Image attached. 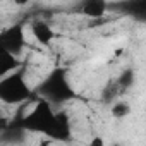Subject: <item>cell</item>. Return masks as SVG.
<instances>
[{
    "label": "cell",
    "mask_w": 146,
    "mask_h": 146,
    "mask_svg": "<svg viewBox=\"0 0 146 146\" xmlns=\"http://www.w3.org/2000/svg\"><path fill=\"white\" fill-rule=\"evenodd\" d=\"M107 0H84L81 12L90 19H102L107 12Z\"/></svg>",
    "instance_id": "cell-6"
},
{
    "label": "cell",
    "mask_w": 146,
    "mask_h": 146,
    "mask_svg": "<svg viewBox=\"0 0 146 146\" xmlns=\"http://www.w3.org/2000/svg\"><path fill=\"white\" fill-rule=\"evenodd\" d=\"M29 96V86L23 74L9 72L7 76L0 78V102L7 105L21 103Z\"/></svg>",
    "instance_id": "cell-1"
},
{
    "label": "cell",
    "mask_w": 146,
    "mask_h": 146,
    "mask_svg": "<svg viewBox=\"0 0 146 146\" xmlns=\"http://www.w3.org/2000/svg\"><path fill=\"white\" fill-rule=\"evenodd\" d=\"M19 60H17V55L4 50L2 46H0V78L7 76L9 72H12L16 67H17Z\"/></svg>",
    "instance_id": "cell-7"
},
{
    "label": "cell",
    "mask_w": 146,
    "mask_h": 146,
    "mask_svg": "<svg viewBox=\"0 0 146 146\" xmlns=\"http://www.w3.org/2000/svg\"><path fill=\"white\" fill-rule=\"evenodd\" d=\"M24 45H26V38H24L23 23H16L0 33V46L14 55H17L24 48Z\"/></svg>",
    "instance_id": "cell-3"
},
{
    "label": "cell",
    "mask_w": 146,
    "mask_h": 146,
    "mask_svg": "<svg viewBox=\"0 0 146 146\" xmlns=\"http://www.w3.org/2000/svg\"><path fill=\"white\" fill-rule=\"evenodd\" d=\"M26 125L33 131L45 134H53L55 129V113L46 102H38L35 108L26 115Z\"/></svg>",
    "instance_id": "cell-2"
},
{
    "label": "cell",
    "mask_w": 146,
    "mask_h": 146,
    "mask_svg": "<svg viewBox=\"0 0 146 146\" xmlns=\"http://www.w3.org/2000/svg\"><path fill=\"white\" fill-rule=\"evenodd\" d=\"M12 2H14V5H17V7H26L31 0H12Z\"/></svg>",
    "instance_id": "cell-10"
},
{
    "label": "cell",
    "mask_w": 146,
    "mask_h": 146,
    "mask_svg": "<svg viewBox=\"0 0 146 146\" xmlns=\"http://www.w3.org/2000/svg\"><path fill=\"white\" fill-rule=\"evenodd\" d=\"M131 112H132L131 105H129L127 102H122V100L115 102V103L112 105V108H110V113H112L113 119H125V117L131 115Z\"/></svg>",
    "instance_id": "cell-8"
},
{
    "label": "cell",
    "mask_w": 146,
    "mask_h": 146,
    "mask_svg": "<svg viewBox=\"0 0 146 146\" xmlns=\"http://www.w3.org/2000/svg\"><path fill=\"white\" fill-rule=\"evenodd\" d=\"M90 144H91V146H103L105 141H103L102 137H93V139L90 141Z\"/></svg>",
    "instance_id": "cell-9"
},
{
    "label": "cell",
    "mask_w": 146,
    "mask_h": 146,
    "mask_svg": "<svg viewBox=\"0 0 146 146\" xmlns=\"http://www.w3.org/2000/svg\"><path fill=\"white\" fill-rule=\"evenodd\" d=\"M45 91L48 95H52L53 98H65L69 95V86H67V81L64 78V72L57 70L55 74H52L48 79H46V84H45Z\"/></svg>",
    "instance_id": "cell-4"
},
{
    "label": "cell",
    "mask_w": 146,
    "mask_h": 146,
    "mask_svg": "<svg viewBox=\"0 0 146 146\" xmlns=\"http://www.w3.org/2000/svg\"><path fill=\"white\" fill-rule=\"evenodd\" d=\"M31 35L33 38L41 45V46H48L53 40H55V31L53 28L45 23V21H40V19H35L31 23Z\"/></svg>",
    "instance_id": "cell-5"
},
{
    "label": "cell",
    "mask_w": 146,
    "mask_h": 146,
    "mask_svg": "<svg viewBox=\"0 0 146 146\" xmlns=\"http://www.w3.org/2000/svg\"><path fill=\"white\" fill-rule=\"evenodd\" d=\"M113 55H115V57H122V55H124V48H115Z\"/></svg>",
    "instance_id": "cell-11"
}]
</instances>
